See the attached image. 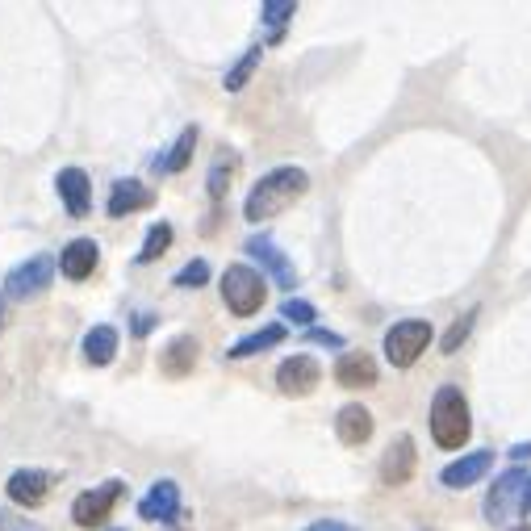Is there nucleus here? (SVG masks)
<instances>
[{
    "mask_svg": "<svg viewBox=\"0 0 531 531\" xmlns=\"http://www.w3.org/2000/svg\"><path fill=\"white\" fill-rule=\"evenodd\" d=\"M285 327L281 322H272V327H260V331H251V335H243V339H235L230 343V360H247V356H260V352H272V348H281L285 343Z\"/></svg>",
    "mask_w": 531,
    "mask_h": 531,
    "instance_id": "19",
    "label": "nucleus"
},
{
    "mask_svg": "<svg viewBox=\"0 0 531 531\" xmlns=\"http://www.w3.org/2000/svg\"><path fill=\"white\" fill-rule=\"evenodd\" d=\"M511 531H531V523H523V527H511Z\"/></svg>",
    "mask_w": 531,
    "mask_h": 531,
    "instance_id": "36",
    "label": "nucleus"
},
{
    "mask_svg": "<svg viewBox=\"0 0 531 531\" xmlns=\"http://www.w3.org/2000/svg\"><path fill=\"white\" fill-rule=\"evenodd\" d=\"M511 456H515V460H527V456H531V444H515Z\"/></svg>",
    "mask_w": 531,
    "mask_h": 531,
    "instance_id": "35",
    "label": "nucleus"
},
{
    "mask_svg": "<svg viewBox=\"0 0 531 531\" xmlns=\"http://www.w3.org/2000/svg\"><path fill=\"white\" fill-rule=\"evenodd\" d=\"M176 511H180V486L172 477L155 481V486L147 490V498L138 502V519H147V523H172Z\"/></svg>",
    "mask_w": 531,
    "mask_h": 531,
    "instance_id": "13",
    "label": "nucleus"
},
{
    "mask_svg": "<svg viewBox=\"0 0 531 531\" xmlns=\"http://www.w3.org/2000/svg\"><path fill=\"white\" fill-rule=\"evenodd\" d=\"M55 189H59L63 210L72 214V218H84L92 210V184H88V172L84 168H63L55 176Z\"/></svg>",
    "mask_w": 531,
    "mask_h": 531,
    "instance_id": "14",
    "label": "nucleus"
},
{
    "mask_svg": "<svg viewBox=\"0 0 531 531\" xmlns=\"http://www.w3.org/2000/svg\"><path fill=\"white\" fill-rule=\"evenodd\" d=\"M310 339H314V343H327V348H343V339L331 335V331H314V327H310Z\"/></svg>",
    "mask_w": 531,
    "mask_h": 531,
    "instance_id": "33",
    "label": "nucleus"
},
{
    "mask_svg": "<svg viewBox=\"0 0 531 531\" xmlns=\"http://www.w3.org/2000/svg\"><path fill=\"white\" fill-rule=\"evenodd\" d=\"M523 486H527V473H523V469H506V473L494 481L490 498H486V519H490V523H506L511 506H519V498H523Z\"/></svg>",
    "mask_w": 531,
    "mask_h": 531,
    "instance_id": "11",
    "label": "nucleus"
},
{
    "mask_svg": "<svg viewBox=\"0 0 531 531\" xmlns=\"http://www.w3.org/2000/svg\"><path fill=\"white\" fill-rule=\"evenodd\" d=\"M414 469H419V452H414V440L402 431V435H394V444L381 456V481L385 486H406Z\"/></svg>",
    "mask_w": 531,
    "mask_h": 531,
    "instance_id": "8",
    "label": "nucleus"
},
{
    "mask_svg": "<svg viewBox=\"0 0 531 531\" xmlns=\"http://www.w3.org/2000/svg\"><path fill=\"white\" fill-rule=\"evenodd\" d=\"M322 381V364L314 356H289L281 368H276V389L289 398H306L314 394V385Z\"/></svg>",
    "mask_w": 531,
    "mask_h": 531,
    "instance_id": "7",
    "label": "nucleus"
},
{
    "mask_svg": "<svg viewBox=\"0 0 531 531\" xmlns=\"http://www.w3.org/2000/svg\"><path fill=\"white\" fill-rule=\"evenodd\" d=\"M55 268H59V264L46 256V251H42V256H30L26 264H17V268L5 276V293L13 297V302H30V297H38L46 285H51Z\"/></svg>",
    "mask_w": 531,
    "mask_h": 531,
    "instance_id": "6",
    "label": "nucleus"
},
{
    "mask_svg": "<svg viewBox=\"0 0 531 531\" xmlns=\"http://www.w3.org/2000/svg\"><path fill=\"white\" fill-rule=\"evenodd\" d=\"M519 511L531 515V477H527V486H523V498H519Z\"/></svg>",
    "mask_w": 531,
    "mask_h": 531,
    "instance_id": "34",
    "label": "nucleus"
},
{
    "mask_svg": "<svg viewBox=\"0 0 531 531\" xmlns=\"http://www.w3.org/2000/svg\"><path fill=\"white\" fill-rule=\"evenodd\" d=\"M473 435V419H469V402L456 385H440L431 398V440L444 452L465 448Z\"/></svg>",
    "mask_w": 531,
    "mask_h": 531,
    "instance_id": "2",
    "label": "nucleus"
},
{
    "mask_svg": "<svg viewBox=\"0 0 531 531\" xmlns=\"http://www.w3.org/2000/svg\"><path fill=\"white\" fill-rule=\"evenodd\" d=\"M97 260H101L97 243H92V239H72L59 251V272L67 276V281H88V276L97 272Z\"/></svg>",
    "mask_w": 531,
    "mask_h": 531,
    "instance_id": "15",
    "label": "nucleus"
},
{
    "mask_svg": "<svg viewBox=\"0 0 531 531\" xmlns=\"http://www.w3.org/2000/svg\"><path fill=\"white\" fill-rule=\"evenodd\" d=\"M235 168H239V155H235V151H222V155L214 159V168H210V197H214V201H222V197H226Z\"/></svg>",
    "mask_w": 531,
    "mask_h": 531,
    "instance_id": "23",
    "label": "nucleus"
},
{
    "mask_svg": "<svg viewBox=\"0 0 531 531\" xmlns=\"http://www.w3.org/2000/svg\"><path fill=\"white\" fill-rule=\"evenodd\" d=\"M84 356H88V364H113V356H118V331L109 327V322H101V327H92L88 335H84Z\"/></svg>",
    "mask_w": 531,
    "mask_h": 531,
    "instance_id": "21",
    "label": "nucleus"
},
{
    "mask_svg": "<svg viewBox=\"0 0 531 531\" xmlns=\"http://www.w3.org/2000/svg\"><path fill=\"white\" fill-rule=\"evenodd\" d=\"M0 531H42V527H30L26 519H13V515L0 511Z\"/></svg>",
    "mask_w": 531,
    "mask_h": 531,
    "instance_id": "31",
    "label": "nucleus"
},
{
    "mask_svg": "<svg viewBox=\"0 0 531 531\" xmlns=\"http://www.w3.org/2000/svg\"><path fill=\"white\" fill-rule=\"evenodd\" d=\"M306 531H356V527H348V523H339V519H318V523H310Z\"/></svg>",
    "mask_w": 531,
    "mask_h": 531,
    "instance_id": "32",
    "label": "nucleus"
},
{
    "mask_svg": "<svg viewBox=\"0 0 531 531\" xmlns=\"http://www.w3.org/2000/svg\"><path fill=\"white\" fill-rule=\"evenodd\" d=\"M293 13H297V0H268V5H264V21H268V26H276V34H281V26Z\"/></svg>",
    "mask_w": 531,
    "mask_h": 531,
    "instance_id": "29",
    "label": "nucleus"
},
{
    "mask_svg": "<svg viewBox=\"0 0 531 531\" xmlns=\"http://www.w3.org/2000/svg\"><path fill=\"white\" fill-rule=\"evenodd\" d=\"M222 302L226 310L235 314V318H251V314H260L264 302H268V281L251 268V264H230L222 272Z\"/></svg>",
    "mask_w": 531,
    "mask_h": 531,
    "instance_id": "3",
    "label": "nucleus"
},
{
    "mask_svg": "<svg viewBox=\"0 0 531 531\" xmlns=\"http://www.w3.org/2000/svg\"><path fill=\"white\" fill-rule=\"evenodd\" d=\"M122 494H126V481H101L97 490H84V494H76V502H72V519L80 523V527H101V523H109V511L122 502Z\"/></svg>",
    "mask_w": 531,
    "mask_h": 531,
    "instance_id": "5",
    "label": "nucleus"
},
{
    "mask_svg": "<svg viewBox=\"0 0 531 531\" xmlns=\"http://www.w3.org/2000/svg\"><path fill=\"white\" fill-rule=\"evenodd\" d=\"M168 247H172V226L168 222H155L147 230V239H143V251H138V264H155Z\"/></svg>",
    "mask_w": 531,
    "mask_h": 531,
    "instance_id": "24",
    "label": "nucleus"
},
{
    "mask_svg": "<svg viewBox=\"0 0 531 531\" xmlns=\"http://www.w3.org/2000/svg\"><path fill=\"white\" fill-rule=\"evenodd\" d=\"M490 465H494V452L490 448H477L469 456L452 460V465H444L440 486H448V490H469V486H477V481L490 473Z\"/></svg>",
    "mask_w": 531,
    "mask_h": 531,
    "instance_id": "10",
    "label": "nucleus"
},
{
    "mask_svg": "<svg viewBox=\"0 0 531 531\" xmlns=\"http://www.w3.org/2000/svg\"><path fill=\"white\" fill-rule=\"evenodd\" d=\"M164 373L168 377H189L193 373V364H197V339L193 335H176L168 348H164Z\"/></svg>",
    "mask_w": 531,
    "mask_h": 531,
    "instance_id": "20",
    "label": "nucleus"
},
{
    "mask_svg": "<svg viewBox=\"0 0 531 531\" xmlns=\"http://www.w3.org/2000/svg\"><path fill=\"white\" fill-rule=\"evenodd\" d=\"M176 285L180 289H205L210 285V260H189L176 272Z\"/></svg>",
    "mask_w": 531,
    "mask_h": 531,
    "instance_id": "27",
    "label": "nucleus"
},
{
    "mask_svg": "<svg viewBox=\"0 0 531 531\" xmlns=\"http://www.w3.org/2000/svg\"><path fill=\"white\" fill-rule=\"evenodd\" d=\"M256 67H260V46H251V51L226 72V92H243V84L251 80V72H256Z\"/></svg>",
    "mask_w": 531,
    "mask_h": 531,
    "instance_id": "25",
    "label": "nucleus"
},
{
    "mask_svg": "<svg viewBox=\"0 0 531 531\" xmlns=\"http://www.w3.org/2000/svg\"><path fill=\"white\" fill-rule=\"evenodd\" d=\"M247 256L272 276L276 289H293V285H297V272H293L289 256H285V251L276 247L268 235H256V239H251V243H247Z\"/></svg>",
    "mask_w": 531,
    "mask_h": 531,
    "instance_id": "9",
    "label": "nucleus"
},
{
    "mask_svg": "<svg viewBox=\"0 0 531 531\" xmlns=\"http://www.w3.org/2000/svg\"><path fill=\"white\" fill-rule=\"evenodd\" d=\"M281 318L297 322V327H314V318H318V310H314L310 302H302V297H289V302L281 306Z\"/></svg>",
    "mask_w": 531,
    "mask_h": 531,
    "instance_id": "28",
    "label": "nucleus"
},
{
    "mask_svg": "<svg viewBox=\"0 0 531 531\" xmlns=\"http://www.w3.org/2000/svg\"><path fill=\"white\" fill-rule=\"evenodd\" d=\"M473 322H477V310H465V314H460V318L452 322V327L444 331V339H440V348H444V356H452V352L460 348V343H465V339H469V331H473Z\"/></svg>",
    "mask_w": 531,
    "mask_h": 531,
    "instance_id": "26",
    "label": "nucleus"
},
{
    "mask_svg": "<svg viewBox=\"0 0 531 531\" xmlns=\"http://www.w3.org/2000/svg\"><path fill=\"white\" fill-rule=\"evenodd\" d=\"M335 435L348 448H360V444H368L373 440V414H368V406H360V402H352V406H343L339 414H335Z\"/></svg>",
    "mask_w": 531,
    "mask_h": 531,
    "instance_id": "17",
    "label": "nucleus"
},
{
    "mask_svg": "<svg viewBox=\"0 0 531 531\" xmlns=\"http://www.w3.org/2000/svg\"><path fill=\"white\" fill-rule=\"evenodd\" d=\"M130 331L143 339V335H151L155 331V314H134V322H130Z\"/></svg>",
    "mask_w": 531,
    "mask_h": 531,
    "instance_id": "30",
    "label": "nucleus"
},
{
    "mask_svg": "<svg viewBox=\"0 0 531 531\" xmlns=\"http://www.w3.org/2000/svg\"><path fill=\"white\" fill-rule=\"evenodd\" d=\"M51 486H55V473H42V469H17L5 481V490L17 506H42L46 494H51Z\"/></svg>",
    "mask_w": 531,
    "mask_h": 531,
    "instance_id": "12",
    "label": "nucleus"
},
{
    "mask_svg": "<svg viewBox=\"0 0 531 531\" xmlns=\"http://www.w3.org/2000/svg\"><path fill=\"white\" fill-rule=\"evenodd\" d=\"M143 205H151V189H143V180H118L109 189V201H105V214L109 218H126L134 210H143Z\"/></svg>",
    "mask_w": 531,
    "mask_h": 531,
    "instance_id": "18",
    "label": "nucleus"
},
{
    "mask_svg": "<svg viewBox=\"0 0 531 531\" xmlns=\"http://www.w3.org/2000/svg\"><path fill=\"white\" fill-rule=\"evenodd\" d=\"M310 193V172L306 168H272L264 172L243 201V218L247 222H268L276 214H285L293 201H302Z\"/></svg>",
    "mask_w": 531,
    "mask_h": 531,
    "instance_id": "1",
    "label": "nucleus"
},
{
    "mask_svg": "<svg viewBox=\"0 0 531 531\" xmlns=\"http://www.w3.org/2000/svg\"><path fill=\"white\" fill-rule=\"evenodd\" d=\"M335 381L343 389H368V385H377V360L368 356V352H343L335 360Z\"/></svg>",
    "mask_w": 531,
    "mask_h": 531,
    "instance_id": "16",
    "label": "nucleus"
},
{
    "mask_svg": "<svg viewBox=\"0 0 531 531\" xmlns=\"http://www.w3.org/2000/svg\"><path fill=\"white\" fill-rule=\"evenodd\" d=\"M431 322L427 318H406V322H394L385 331V360L394 368H410L427 348H431Z\"/></svg>",
    "mask_w": 531,
    "mask_h": 531,
    "instance_id": "4",
    "label": "nucleus"
},
{
    "mask_svg": "<svg viewBox=\"0 0 531 531\" xmlns=\"http://www.w3.org/2000/svg\"><path fill=\"white\" fill-rule=\"evenodd\" d=\"M197 138H201L197 126H184V130H180L176 147H172L168 159H164V172H184V168H189V159H193V151H197Z\"/></svg>",
    "mask_w": 531,
    "mask_h": 531,
    "instance_id": "22",
    "label": "nucleus"
}]
</instances>
